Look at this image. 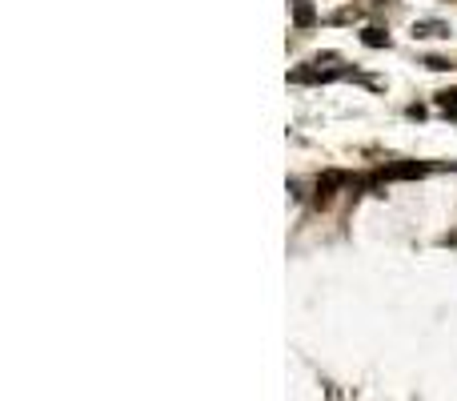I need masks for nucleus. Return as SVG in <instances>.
Instances as JSON below:
<instances>
[{
	"instance_id": "f257e3e1",
	"label": "nucleus",
	"mask_w": 457,
	"mask_h": 401,
	"mask_svg": "<svg viewBox=\"0 0 457 401\" xmlns=\"http://www.w3.org/2000/svg\"><path fill=\"white\" fill-rule=\"evenodd\" d=\"M449 20H433V16H421L417 24H413V36L417 40H449Z\"/></svg>"
},
{
	"instance_id": "f03ea898",
	"label": "nucleus",
	"mask_w": 457,
	"mask_h": 401,
	"mask_svg": "<svg viewBox=\"0 0 457 401\" xmlns=\"http://www.w3.org/2000/svg\"><path fill=\"white\" fill-rule=\"evenodd\" d=\"M425 173H429V165L409 160V165H389V169H381L377 181H413V176H425Z\"/></svg>"
},
{
	"instance_id": "7ed1b4c3",
	"label": "nucleus",
	"mask_w": 457,
	"mask_h": 401,
	"mask_svg": "<svg viewBox=\"0 0 457 401\" xmlns=\"http://www.w3.org/2000/svg\"><path fill=\"white\" fill-rule=\"evenodd\" d=\"M341 185H349V176L337 173V169L325 173V176H317V205H329V201H333V192L341 189Z\"/></svg>"
},
{
	"instance_id": "20e7f679",
	"label": "nucleus",
	"mask_w": 457,
	"mask_h": 401,
	"mask_svg": "<svg viewBox=\"0 0 457 401\" xmlns=\"http://www.w3.org/2000/svg\"><path fill=\"white\" fill-rule=\"evenodd\" d=\"M289 13H293L297 29H313L317 24V8H313L309 0H289Z\"/></svg>"
},
{
	"instance_id": "39448f33",
	"label": "nucleus",
	"mask_w": 457,
	"mask_h": 401,
	"mask_svg": "<svg viewBox=\"0 0 457 401\" xmlns=\"http://www.w3.org/2000/svg\"><path fill=\"white\" fill-rule=\"evenodd\" d=\"M361 45L365 48H389V32L385 29H377V24H369V29H361Z\"/></svg>"
},
{
	"instance_id": "423d86ee",
	"label": "nucleus",
	"mask_w": 457,
	"mask_h": 401,
	"mask_svg": "<svg viewBox=\"0 0 457 401\" xmlns=\"http://www.w3.org/2000/svg\"><path fill=\"white\" fill-rule=\"evenodd\" d=\"M425 68H429V73H445V68H449V61H445V56H425Z\"/></svg>"
},
{
	"instance_id": "0eeeda50",
	"label": "nucleus",
	"mask_w": 457,
	"mask_h": 401,
	"mask_svg": "<svg viewBox=\"0 0 457 401\" xmlns=\"http://www.w3.org/2000/svg\"><path fill=\"white\" fill-rule=\"evenodd\" d=\"M357 8H341V13H333V24H349V20H357Z\"/></svg>"
}]
</instances>
